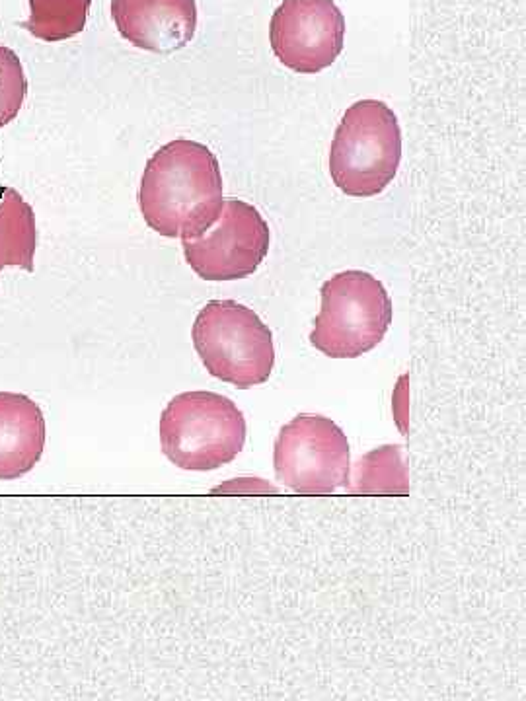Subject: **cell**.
Returning <instances> with one entry per match:
<instances>
[{
	"instance_id": "14",
	"label": "cell",
	"mask_w": 526,
	"mask_h": 701,
	"mask_svg": "<svg viewBox=\"0 0 526 701\" xmlns=\"http://www.w3.org/2000/svg\"><path fill=\"white\" fill-rule=\"evenodd\" d=\"M26 94L28 80L20 57L6 45H0V129L16 119Z\"/></svg>"
},
{
	"instance_id": "10",
	"label": "cell",
	"mask_w": 526,
	"mask_h": 701,
	"mask_svg": "<svg viewBox=\"0 0 526 701\" xmlns=\"http://www.w3.org/2000/svg\"><path fill=\"white\" fill-rule=\"evenodd\" d=\"M45 437L41 407L24 394L0 392V480H18L32 472Z\"/></svg>"
},
{
	"instance_id": "13",
	"label": "cell",
	"mask_w": 526,
	"mask_h": 701,
	"mask_svg": "<svg viewBox=\"0 0 526 701\" xmlns=\"http://www.w3.org/2000/svg\"><path fill=\"white\" fill-rule=\"evenodd\" d=\"M92 0H30L22 28L41 41L57 43L84 32Z\"/></svg>"
},
{
	"instance_id": "4",
	"label": "cell",
	"mask_w": 526,
	"mask_h": 701,
	"mask_svg": "<svg viewBox=\"0 0 526 701\" xmlns=\"http://www.w3.org/2000/svg\"><path fill=\"white\" fill-rule=\"evenodd\" d=\"M191 339L209 374L240 390L260 386L273 372L271 330L240 302L211 300L197 314Z\"/></svg>"
},
{
	"instance_id": "1",
	"label": "cell",
	"mask_w": 526,
	"mask_h": 701,
	"mask_svg": "<svg viewBox=\"0 0 526 701\" xmlns=\"http://www.w3.org/2000/svg\"><path fill=\"white\" fill-rule=\"evenodd\" d=\"M223 205L221 166L205 145L176 139L149 158L139 207L156 234L195 240L221 219Z\"/></svg>"
},
{
	"instance_id": "6",
	"label": "cell",
	"mask_w": 526,
	"mask_h": 701,
	"mask_svg": "<svg viewBox=\"0 0 526 701\" xmlns=\"http://www.w3.org/2000/svg\"><path fill=\"white\" fill-rule=\"evenodd\" d=\"M275 476L301 495H328L347 487L349 441L330 417L301 413L281 427L273 448Z\"/></svg>"
},
{
	"instance_id": "9",
	"label": "cell",
	"mask_w": 526,
	"mask_h": 701,
	"mask_svg": "<svg viewBox=\"0 0 526 701\" xmlns=\"http://www.w3.org/2000/svg\"><path fill=\"white\" fill-rule=\"evenodd\" d=\"M110 10L119 36L158 55L184 49L197 30L195 0H112Z\"/></svg>"
},
{
	"instance_id": "8",
	"label": "cell",
	"mask_w": 526,
	"mask_h": 701,
	"mask_svg": "<svg viewBox=\"0 0 526 701\" xmlns=\"http://www.w3.org/2000/svg\"><path fill=\"white\" fill-rule=\"evenodd\" d=\"M269 41L287 69L320 73L343 51L345 18L334 0H283L271 16Z\"/></svg>"
},
{
	"instance_id": "2",
	"label": "cell",
	"mask_w": 526,
	"mask_h": 701,
	"mask_svg": "<svg viewBox=\"0 0 526 701\" xmlns=\"http://www.w3.org/2000/svg\"><path fill=\"white\" fill-rule=\"evenodd\" d=\"M246 419L238 406L215 392H184L160 415L164 456L188 472H213L230 464L246 443Z\"/></svg>"
},
{
	"instance_id": "7",
	"label": "cell",
	"mask_w": 526,
	"mask_h": 701,
	"mask_svg": "<svg viewBox=\"0 0 526 701\" xmlns=\"http://www.w3.org/2000/svg\"><path fill=\"white\" fill-rule=\"evenodd\" d=\"M217 226L195 240H182L189 267L203 281L246 279L269 252V226L260 211L240 199H225Z\"/></svg>"
},
{
	"instance_id": "3",
	"label": "cell",
	"mask_w": 526,
	"mask_h": 701,
	"mask_svg": "<svg viewBox=\"0 0 526 701\" xmlns=\"http://www.w3.org/2000/svg\"><path fill=\"white\" fill-rule=\"evenodd\" d=\"M402 129L380 100L355 102L343 113L330 150V176L345 195L375 197L396 178Z\"/></svg>"
},
{
	"instance_id": "12",
	"label": "cell",
	"mask_w": 526,
	"mask_h": 701,
	"mask_svg": "<svg viewBox=\"0 0 526 701\" xmlns=\"http://www.w3.org/2000/svg\"><path fill=\"white\" fill-rule=\"evenodd\" d=\"M351 495H408V462L400 444H384L357 460L349 472Z\"/></svg>"
},
{
	"instance_id": "11",
	"label": "cell",
	"mask_w": 526,
	"mask_h": 701,
	"mask_svg": "<svg viewBox=\"0 0 526 701\" xmlns=\"http://www.w3.org/2000/svg\"><path fill=\"white\" fill-rule=\"evenodd\" d=\"M36 246L38 230L32 205L16 189L4 187L0 201V269L20 267L32 273Z\"/></svg>"
},
{
	"instance_id": "5",
	"label": "cell",
	"mask_w": 526,
	"mask_h": 701,
	"mask_svg": "<svg viewBox=\"0 0 526 701\" xmlns=\"http://www.w3.org/2000/svg\"><path fill=\"white\" fill-rule=\"evenodd\" d=\"M322 306L310 343L330 359H357L384 339L392 324V300L367 271H343L320 289Z\"/></svg>"
}]
</instances>
